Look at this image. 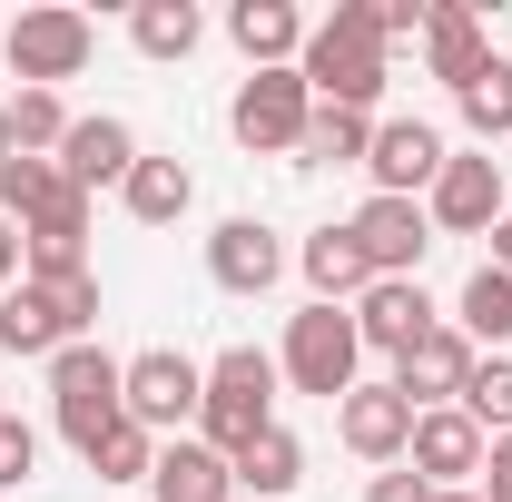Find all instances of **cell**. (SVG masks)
I'll list each match as a JSON object with an SVG mask.
<instances>
[{"label":"cell","instance_id":"8","mask_svg":"<svg viewBox=\"0 0 512 502\" xmlns=\"http://www.w3.org/2000/svg\"><path fill=\"white\" fill-rule=\"evenodd\" d=\"M483 453H493V434H483L463 404H434V414H414V443H404V463H414L434 493H473V483H483Z\"/></svg>","mask_w":512,"mask_h":502},{"label":"cell","instance_id":"3","mask_svg":"<svg viewBox=\"0 0 512 502\" xmlns=\"http://www.w3.org/2000/svg\"><path fill=\"white\" fill-rule=\"evenodd\" d=\"M276 355H256V345H227L217 365H207V394H197V443H217V453H237L276 424Z\"/></svg>","mask_w":512,"mask_h":502},{"label":"cell","instance_id":"26","mask_svg":"<svg viewBox=\"0 0 512 502\" xmlns=\"http://www.w3.org/2000/svg\"><path fill=\"white\" fill-rule=\"evenodd\" d=\"M453 335H473V345H512V276H503V266H473V276H463Z\"/></svg>","mask_w":512,"mask_h":502},{"label":"cell","instance_id":"22","mask_svg":"<svg viewBox=\"0 0 512 502\" xmlns=\"http://www.w3.org/2000/svg\"><path fill=\"white\" fill-rule=\"evenodd\" d=\"M296 266H306V286H316V306H355V296L375 286V266H365V247H355L345 227H316V237L296 247Z\"/></svg>","mask_w":512,"mask_h":502},{"label":"cell","instance_id":"4","mask_svg":"<svg viewBox=\"0 0 512 502\" xmlns=\"http://www.w3.org/2000/svg\"><path fill=\"white\" fill-rule=\"evenodd\" d=\"M276 375L296 384V394H316V404H345V394L365 384V335H355V315L345 306H306L296 325H286Z\"/></svg>","mask_w":512,"mask_h":502},{"label":"cell","instance_id":"24","mask_svg":"<svg viewBox=\"0 0 512 502\" xmlns=\"http://www.w3.org/2000/svg\"><path fill=\"white\" fill-rule=\"evenodd\" d=\"M60 345H69V335H60V306L20 276V286L0 296V355H60Z\"/></svg>","mask_w":512,"mask_h":502},{"label":"cell","instance_id":"5","mask_svg":"<svg viewBox=\"0 0 512 502\" xmlns=\"http://www.w3.org/2000/svg\"><path fill=\"white\" fill-rule=\"evenodd\" d=\"M89 50H99V20L69 10V0H40V10H20V20L0 30V60H10L20 89H60V79H79Z\"/></svg>","mask_w":512,"mask_h":502},{"label":"cell","instance_id":"40","mask_svg":"<svg viewBox=\"0 0 512 502\" xmlns=\"http://www.w3.org/2000/svg\"><path fill=\"white\" fill-rule=\"evenodd\" d=\"M434 502H483V493H434Z\"/></svg>","mask_w":512,"mask_h":502},{"label":"cell","instance_id":"12","mask_svg":"<svg viewBox=\"0 0 512 502\" xmlns=\"http://www.w3.org/2000/svg\"><path fill=\"white\" fill-rule=\"evenodd\" d=\"M473 365H483V355H473V335H453V325H434V335H424V345H414V355H394V394H404V404H414V414H434V404H463V384H473Z\"/></svg>","mask_w":512,"mask_h":502},{"label":"cell","instance_id":"28","mask_svg":"<svg viewBox=\"0 0 512 502\" xmlns=\"http://www.w3.org/2000/svg\"><path fill=\"white\" fill-rule=\"evenodd\" d=\"M197 30H207V20H197V0H138V10H128V40H138L148 60H188Z\"/></svg>","mask_w":512,"mask_h":502},{"label":"cell","instance_id":"19","mask_svg":"<svg viewBox=\"0 0 512 502\" xmlns=\"http://www.w3.org/2000/svg\"><path fill=\"white\" fill-rule=\"evenodd\" d=\"M148 493H158V502H227V493H237V473H227V453H217V443L178 434V443H158Z\"/></svg>","mask_w":512,"mask_h":502},{"label":"cell","instance_id":"2","mask_svg":"<svg viewBox=\"0 0 512 502\" xmlns=\"http://www.w3.org/2000/svg\"><path fill=\"white\" fill-rule=\"evenodd\" d=\"M50 414H60V434L79 443V463H89V453L128 424V365L109 345H60V355H50Z\"/></svg>","mask_w":512,"mask_h":502},{"label":"cell","instance_id":"41","mask_svg":"<svg viewBox=\"0 0 512 502\" xmlns=\"http://www.w3.org/2000/svg\"><path fill=\"white\" fill-rule=\"evenodd\" d=\"M0 414H10V404H0Z\"/></svg>","mask_w":512,"mask_h":502},{"label":"cell","instance_id":"14","mask_svg":"<svg viewBox=\"0 0 512 502\" xmlns=\"http://www.w3.org/2000/svg\"><path fill=\"white\" fill-rule=\"evenodd\" d=\"M207 276H217L227 296H266V286L286 276V237H276L266 217H227V227L207 237Z\"/></svg>","mask_w":512,"mask_h":502},{"label":"cell","instance_id":"37","mask_svg":"<svg viewBox=\"0 0 512 502\" xmlns=\"http://www.w3.org/2000/svg\"><path fill=\"white\" fill-rule=\"evenodd\" d=\"M10 286H20V227L0 217V296H10Z\"/></svg>","mask_w":512,"mask_h":502},{"label":"cell","instance_id":"33","mask_svg":"<svg viewBox=\"0 0 512 502\" xmlns=\"http://www.w3.org/2000/svg\"><path fill=\"white\" fill-rule=\"evenodd\" d=\"M40 296H50V306H60V335H69V345H89V325H99V276H89V266H79V276H50V286H40Z\"/></svg>","mask_w":512,"mask_h":502},{"label":"cell","instance_id":"36","mask_svg":"<svg viewBox=\"0 0 512 502\" xmlns=\"http://www.w3.org/2000/svg\"><path fill=\"white\" fill-rule=\"evenodd\" d=\"M483 502H512V434H493V453H483V483H473Z\"/></svg>","mask_w":512,"mask_h":502},{"label":"cell","instance_id":"29","mask_svg":"<svg viewBox=\"0 0 512 502\" xmlns=\"http://www.w3.org/2000/svg\"><path fill=\"white\" fill-rule=\"evenodd\" d=\"M453 99H463V128H473V138H512V60H503V50L473 69Z\"/></svg>","mask_w":512,"mask_h":502},{"label":"cell","instance_id":"27","mask_svg":"<svg viewBox=\"0 0 512 502\" xmlns=\"http://www.w3.org/2000/svg\"><path fill=\"white\" fill-rule=\"evenodd\" d=\"M375 148V119L365 109H316L306 119V148H296V168H355Z\"/></svg>","mask_w":512,"mask_h":502},{"label":"cell","instance_id":"10","mask_svg":"<svg viewBox=\"0 0 512 502\" xmlns=\"http://www.w3.org/2000/svg\"><path fill=\"white\" fill-rule=\"evenodd\" d=\"M345 237L365 247V266H375V276H424L434 217H424V197H365V207L345 217Z\"/></svg>","mask_w":512,"mask_h":502},{"label":"cell","instance_id":"20","mask_svg":"<svg viewBox=\"0 0 512 502\" xmlns=\"http://www.w3.org/2000/svg\"><path fill=\"white\" fill-rule=\"evenodd\" d=\"M227 40L247 50V69H296L306 20H296V0H237V10H227Z\"/></svg>","mask_w":512,"mask_h":502},{"label":"cell","instance_id":"18","mask_svg":"<svg viewBox=\"0 0 512 502\" xmlns=\"http://www.w3.org/2000/svg\"><path fill=\"white\" fill-rule=\"evenodd\" d=\"M483 60H493V40H483V10H473V0H434V20H424V69H434L444 89H463Z\"/></svg>","mask_w":512,"mask_h":502},{"label":"cell","instance_id":"17","mask_svg":"<svg viewBox=\"0 0 512 502\" xmlns=\"http://www.w3.org/2000/svg\"><path fill=\"white\" fill-rule=\"evenodd\" d=\"M79 237H89V197H60L50 217H30V227H20V276H30V286L79 276V266H89V256H79Z\"/></svg>","mask_w":512,"mask_h":502},{"label":"cell","instance_id":"7","mask_svg":"<svg viewBox=\"0 0 512 502\" xmlns=\"http://www.w3.org/2000/svg\"><path fill=\"white\" fill-rule=\"evenodd\" d=\"M197 394H207V365H188L178 345H148V355H128V424L158 443H178L197 424Z\"/></svg>","mask_w":512,"mask_h":502},{"label":"cell","instance_id":"11","mask_svg":"<svg viewBox=\"0 0 512 502\" xmlns=\"http://www.w3.org/2000/svg\"><path fill=\"white\" fill-rule=\"evenodd\" d=\"M355 335H365V355H414L444 315H434V296H424V276H375L365 296H355Z\"/></svg>","mask_w":512,"mask_h":502},{"label":"cell","instance_id":"9","mask_svg":"<svg viewBox=\"0 0 512 502\" xmlns=\"http://www.w3.org/2000/svg\"><path fill=\"white\" fill-rule=\"evenodd\" d=\"M424 217H434V237H493L512 217V188L493 158H444V178L424 188Z\"/></svg>","mask_w":512,"mask_h":502},{"label":"cell","instance_id":"16","mask_svg":"<svg viewBox=\"0 0 512 502\" xmlns=\"http://www.w3.org/2000/svg\"><path fill=\"white\" fill-rule=\"evenodd\" d=\"M138 158H148V148H138L128 119H69V138H60V168H69L79 197H89V188H128Z\"/></svg>","mask_w":512,"mask_h":502},{"label":"cell","instance_id":"38","mask_svg":"<svg viewBox=\"0 0 512 502\" xmlns=\"http://www.w3.org/2000/svg\"><path fill=\"white\" fill-rule=\"evenodd\" d=\"M493 266H503V276H512V217H503V227H493Z\"/></svg>","mask_w":512,"mask_h":502},{"label":"cell","instance_id":"25","mask_svg":"<svg viewBox=\"0 0 512 502\" xmlns=\"http://www.w3.org/2000/svg\"><path fill=\"white\" fill-rule=\"evenodd\" d=\"M60 197H79V188H69V168H60V158H10V168H0V217H10V227L50 217Z\"/></svg>","mask_w":512,"mask_h":502},{"label":"cell","instance_id":"1","mask_svg":"<svg viewBox=\"0 0 512 502\" xmlns=\"http://www.w3.org/2000/svg\"><path fill=\"white\" fill-rule=\"evenodd\" d=\"M296 79H306L316 109H375L384 99V20H375V0H335V20H316L306 50H296Z\"/></svg>","mask_w":512,"mask_h":502},{"label":"cell","instance_id":"35","mask_svg":"<svg viewBox=\"0 0 512 502\" xmlns=\"http://www.w3.org/2000/svg\"><path fill=\"white\" fill-rule=\"evenodd\" d=\"M365 502H434V483H424L414 463H384L375 483H365Z\"/></svg>","mask_w":512,"mask_h":502},{"label":"cell","instance_id":"6","mask_svg":"<svg viewBox=\"0 0 512 502\" xmlns=\"http://www.w3.org/2000/svg\"><path fill=\"white\" fill-rule=\"evenodd\" d=\"M306 119H316V99H306L296 69H247V89H237V109H227V128H237L247 158H296V148H306Z\"/></svg>","mask_w":512,"mask_h":502},{"label":"cell","instance_id":"34","mask_svg":"<svg viewBox=\"0 0 512 502\" xmlns=\"http://www.w3.org/2000/svg\"><path fill=\"white\" fill-rule=\"evenodd\" d=\"M30 473H40V434H30L20 414H0V493H20Z\"/></svg>","mask_w":512,"mask_h":502},{"label":"cell","instance_id":"13","mask_svg":"<svg viewBox=\"0 0 512 502\" xmlns=\"http://www.w3.org/2000/svg\"><path fill=\"white\" fill-rule=\"evenodd\" d=\"M444 128L434 119H384L375 148H365V168H375V197H424L434 178H444Z\"/></svg>","mask_w":512,"mask_h":502},{"label":"cell","instance_id":"32","mask_svg":"<svg viewBox=\"0 0 512 502\" xmlns=\"http://www.w3.org/2000/svg\"><path fill=\"white\" fill-rule=\"evenodd\" d=\"M463 414H473L483 434H512V355L473 365V384H463Z\"/></svg>","mask_w":512,"mask_h":502},{"label":"cell","instance_id":"31","mask_svg":"<svg viewBox=\"0 0 512 502\" xmlns=\"http://www.w3.org/2000/svg\"><path fill=\"white\" fill-rule=\"evenodd\" d=\"M89 473H99V483H148V473H158V434L119 424V434H109L99 453H89Z\"/></svg>","mask_w":512,"mask_h":502},{"label":"cell","instance_id":"21","mask_svg":"<svg viewBox=\"0 0 512 502\" xmlns=\"http://www.w3.org/2000/svg\"><path fill=\"white\" fill-rule=\"evenodd\" d=\"M227 473H237V493H256V502H286L296 483H306V443L286 434V424H266L256 443H237V453H227Z\"/></svg>","mask_w":512,"mask_h":502},{"label":"cell","instance_id":"39","mask_svg":"<svg viewBox=\"0 0 512 502\" xmlns=\"http://www.w3.org/2000/svg\"><path fill=\"white\" fill-rule=\"evenodd\" d=\"M10 158H20V138H10V99H0V168H10Z\"/></svg>","mask_w":512,"mask_h":502},{"label":"cell","instance_id":"30","mask_svg":"<svg viewBox=\"0 0 512 502\" xmlns=\"http://www.w3.org/2000/svg\"><path fill=\"white\" fill-rule=\"evenodd\" d=\"M10 138H20V158H60V138H69L60 89H20L10 99Z\"/></svg>","mask_w":512,"mask_h":502},{"label":"cell","instance_id":"15","mask_svg":"<svg viewBox=\"0 0 512 502\" xmlns=\"http://www.w3.org/2000/svg\"><path fill=\"white\" fill-rule=\"evenodd\" d=\"M335 434H345V453H365V463H404V443H414V404H404L394 384H355V394L335 404Z\"/></svg>","mask_w":512,"mask_h":502},{"label":"cell","instance_id":"23","mask_svg":"<svg viewBox=\"0 0 512 502\" xmlns=\"http://www.w3.org/2000/svg\"><path fill=\"white\" fill-rule=\"evenodd\" d=\"M119 197H128V217H138V227H178V217L197 207V178H188V158H138Z\"/></svg>","mask_w":512,"mask_h":502}]
</instances>
